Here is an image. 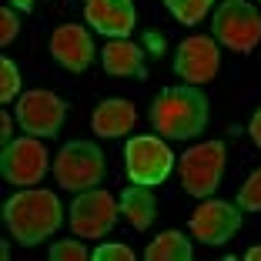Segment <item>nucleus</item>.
<instances>
[{
    "label": "nucleus",
    "mask_w": 261,
    "mask_h": 261,
    "mask_svg": "<svg viewBox=\"0 0 261 261\" xmlns=\"http://www.w3.org/2000/svg\"><path fill=\"white\" fill-rule=\"evenodd\" d=\"M17 31H20V20H17L14 7H4L0 10V44H10L17 37Z\"/></svg>",
    "instance_id": "5701e85b"
},
{
    "label": "nucleus",
    "mask_w": 261,
    "mask_h": 261,
    "mask_svg": "<svg viewBox=\"0 0 261 261\" xmlns=\"http://www.w3.org/2000/svg\"><path fill=\"white\" fill-rule=\"evenodd\" d=\"M100 64L111 77H144V50L127 37H111L100 50Z\"/></svg>",
    "instance_id": "2eb2a0df"
},
{
    "label": "nucleus",
    "mask_w": 261,
    "mask_h": 261,
    "mask_svg": "<svg viewBox=\"0 0 261 261\" xmlns=\"http://www.w3.org/2000/svg\"><path fill=\"white\" fill-rule=\"evenodd\" d=\"M50 258L54 261H84V258H91V251L84 248V241H54L50 245Z\"/></svg>",
    "instance_id": "412c9836"
},
{
    "label": "nucleus",
    "mask_w": 261,
    "mask_h": 261,
    "mask_svg": "<svg viewBox=\"0 0 261 261\" xmlns=\"http://www.w3.org/2000/svg\"><path fill=\"white\" fill-rule=\"evenodd\" d=\"M7 231L20 245H40L64 224L61 198L47 188H23L4 204Z\"/></svg>",
    "instance_id": "f03ea898"
},
{
    "label": "nucleus",
    "mask_w": 261,
    "mask_h": 261,
    "mask_svg": "<svg viewBox=\"0 0 261 261\" xmlns=\"http://www.w3.org/2000/svg\"><path fill=\"white\" fill-rule=\"evenodd\" d=\"M117 215H121V207L104 188H87V191H77L67 211V221L77 238H104L114 228Z\"/></svg>",
    "instance_id": "0eeeda50"
},
{
    "label": "nucleus",
    "mask_w": 261,
    "mask_h": 261,
    "mask_svg": "<svg viewBox=\"0 0 261 261\" xmlns=\"http://www.w3.org/2000/svg\"><path fill=\"white\" fill-rule=\"evenodd\" d=\"M211 34L234 54H251L261 44V14L248 0H221L211 17Z\"/></svg>",
    "instance_id": "7ed1b4c3"
},
{
    "label": "nucleus",
    "mask_w": 261,
    "mask_h": 261,
    "mask_svg": "<svg viewBox=\"0 0 261 261\" xmlns=\"http://www.w3.org/2000/svg\"><path fill=\"white\" fill-rule=\"evenodd\" d=\"M238 207L241 211H261V168L248 177L238 191Z\"/></svg>",
    "instance_id": "aec40b11"
},
{
    "label": "nucleus",
    "mask_w": 261,
    "mask_h": 261,
    "mask_svg": "<svg viewBox=\"0 0 261 261\" xmlns=\"http://www.w3.org/2000/svg\"><path fill=\"white\" fill-rule=\"evenodd\" d=\"M211 4H215V0H164V7L185 23V27H194V23L204 20V14H207Z\"/></svg>",
    "instance_id": "a211bd4d"
},
{
    "label": "nucleus",
    "mask_w": 261,
    "mask_h": 261,
    "mask_svg": "<svg viewBox=\"0 0 261 261\" xmlns=\"http://www.w3.org/2000/svg\"><path fill=\"white\" fill-rule=\"evenodd\" d=\"M104 171H108V158L94 141H67L54 158V177L67 191L97 188Z\"/></svg>",
    "instance_id": "20e7f679"
},
{
    "label": "nucleus",
    "mask_w": 261,
    "mask_h": 261,
    "mask_svg": "<svg viewBox=\"0 0 261 261\" xmlns=\"http://www.w3.org/2000/svg\"><path fill=\"white\" fill-rule=\"evenodd\" d=\"M224 174V144L221 141H204L181 154V185L191 198H211L221 185Z\"/></svg>",
    "instance_id": "39448f33"
},
{
    "label": "nucleus",
    "mask_w": 261,
    "mask_h": 261,
    "mask_svg": "<svg viewBox=\"0 0 261 261\" xmlns=\"http://www.w3.org/2000/svg\"><path fill=\"white\" fill-rule=\"evenodd\" d=\"M124 168H127V177L134 181V185L154 188L171 174L174 154H171V147L164 144L161 138H154V134H138V138H130L127 147H124Z\"/></svg>",
    "instance_id": "423d86ee"
},
{
    "label": "nucleus",
    "mask_w": 261,
    "mask_h": 261,
    "mask_svg": "<svg viewBox=\"0 0 261 261\" xmlns=\"http://www.w3.org/2000/svg\"><path fill=\"white\" fill-rule=\"evenodd\" d=\"M50 54H54V61L64 70L81 74V70H87L94 64L97 50H94V40H91L87 27H81V23H61L50 34Z\"/></svg>",
    "instance_id": "f8f14e48"
},
{
    "label": "nucleus",
    "mask_w": 261,
    "mask_h": 261,
    "mask_svg": "<svg viewBox=\"0 0 261 261\" xmlns=\"http://www.w3.org/2000/svg\"><path fill=\"white\" fill-rule=\"evenodd\" d=\"M248 134H251V141L261 147V108L254 111V117H251V124H248Z\"/></svg>",
    "instance_id": "393cba45"
},
{
    "label": "nucleus",
    "mask_w": 261,
    "mask_h": 261,
    "mask_svg": "<svg viewBox=\"0 0 261 261\" xmlns=\"http://www.w3.org/2000/svg\"><path fill=\"white\" fill-rule=\"evenodd\" d=\"M194 248L181 231H161L158 238L147 245L144 258L147 261H191Z\"/></svg>",
    "instance_id": "f3484780"
},
{
    "label": "nucleus",
    "mask_w": 261,
    "mask_h": 261,
    "mask_svg": "<svg viewBox=\"0 0 261 261\" xmlns=\"http://www.w3.org/2000/svg\"><path fill=\"white\" fill-rule=\"evenodd\" d=\"M207 117H211V104H207V94L198 84L164 87L151 104V124L164 138H177V141L198 138V134H204Z\"/></svg>",
    "instance_id": "f257e3e1"
},
{
    "label": "nucleus",
    "mask_w": 261,
    "mask_h": 261,
    "mask_svg": "<svg viewBox=\"0 0 261 261\" xmlns=\"http://www.w3.org/2000/svg\"><path fill=\"white\" fill-rule=\"evenodd\" d=\"M248 261H261V245H254V248H248V254H245Z\"/></svg>",
    "instance_id": "bb28decb"
},
{
    "label": "nucleus",
    "mask_w": 261,
    "mask_h": 261,
    "mask_svg": "<svg viewBox=\"0 0 261 261\" xmlns=\"http://www.w3.org/2000/svg\"><path fill=\"white\" fill-rule=\"evenodd\" d=\"M10 7H17V10H31V7H34V0H10Z\"/></svg>",
    "instance_id": "a878e982"
},
{
    "label": "nucleus",
    "mask_w": 261,
    "mask_h": 261,
    "mask_svg": "<svg viewBox=\"0 0 261 261\" xmlns=\"http://www.w3.org/2000/svg\"><path fill=\"white\" fill-rule=\"evenodd\" d=\"M10 130H14V114H7V111H4V114H0V141H4V144H10Z\"/></svg>",
    "instance_id": "b1692460"
},
{
    "label": "nucleus",
    "mask_w": 261,
    "mask_h": 261,
    "mask_svg": "<svg viewBox=\"0 0 261 261\" xmlns=\"http://www.w3.org/2000/svg\"><path fill=\"white\" fill-rule=\"evenodd\" d=\"M14 117L20 124L23 134H34V138H54L61 130L64 117H67V100L57 97L54 91H27L20 94L14 108Z\"/></svg>",
    "instance_id": "6e6552de"
},
{
    "label": "nucleus",
    "mask_w": 261,
    "mask_h": 261,
    "mask_svg": "<svg viewBox=\"0 0 261 261\" xmlns=\"http://www.w3.org/2000/svg\"><path fill=\"white\" fill-rule=\"evenodd\" d=\"M134 124H138V111L124 97L100 100L91 114V127L97 138H124L127 130H134Z\"/></svg>",
    "instance_id": "4468645a"
},
{
    "label": "nucleus",
    "mask_w": 261,
    "mask_h": 261,
    "mask_svg": "<svg viewBox=\"0 0 261 261\" xmlns=\"http://www.w3.org/2000/svg\"><path fill=\"white\" fill-rule=\"evenodd\" d=\"M218 67H221V54H218V40L215 37H194L181 40L174 50V74L188 84H207V81H215Z\"/></svg>",
    "instance_id": "9b49d317"
},
{
    "label": "nucleus",
    "mask_w": 261,
    "mask_h": 261,
    "mask_svg": "<svg viewBox=\"0 0 261 261\" xmlns=\"http://www.w3.org/2000/svg\"><path fill=\"white\" fill-rule=\"evenodd\" d=\"M94 261H134V251L127 245H117V241H108V245H100L97 251L91 254Z\"/></svg>",
    "instance_id": "4be33fe9"
},
{
    "label": "nucleus",
    "mask_w": 261,
    "mask_h": 261,
    "mask_svg": "<svg viewBox=\"0 0 261 261\" xmlns=\"http://www.w3.org/2000/svg\"><path fill=\"white\" fill-rule=\"evenodd\" d=\"M84 20L104 37H130L138 10H134V0H87Z\"/></svg>",
    "instance_id": "ddd939ff"
},
{
    "label": "nucleus",
    "mask_w": 261,
    "mask_h": 261,
    "mask_svg": "<svg viewBox=\"0 0 261 261\" xmlns=\"http://www.w3.org/2000/svg\"><path fill=\"white\" fill-rule=\"evenodd\" d=\"M117 207H121V215L127 218V224L134 231H147V228H151V221L158 218V201H154V191L147 185H134V181H130V188H124Z\"/></svg>",
    "instance_id": "dca6fc26"
},
{
    "label": "nucleus",
    "mask_w": 261,
    "mask_h": 261,
    "mask_svg": "<svg viewBox=\"0 0 261 261\" xmlns=\"http://www.w3.org/2000/svg\"><path fill=\"white\" fill-rule=\"evenodd\" d=\"M0 77H4V81H0V100L10 104V100L20 94V67H17L10 57H4V61H0Z\"/></svg>",
    "instance_id": "6ab92c4d"
},
{
    "label": "nucleus",
    "mask_w": 261,
    "mask_h": 261,
    "mask_svg": "<svg viewBox=\"0 0 261 261\" xmlns=\"http://www.w3.org/2000/svg\"><path fill=\"white\" fill-rule=\"evenodd\" d=\"M47 147L40 138L34 134H23V138H14L10 144H4V154H0V171L10 185L17 188H34L40 177L47 174Z\"/></svg>",
    "instance_id": "1a4fd4ad"
},
{
    "label": "nucleus",
    "mask_w": 261,
    "mask_h": 261,
    "mask_svg": "<svg viewBox=\"0 0 261 261\" xmlns=\"http://www.w3.org/2000/svg\"><path fill=\"white\" fill-rule=\"evenodd\" d=\"M241 228V207L228 204L218 198H204L198 207L191 211V234L204 245H224L238 234Z\"/></svg>",
    "instance_id": "9d476101"
}]
</instances>
